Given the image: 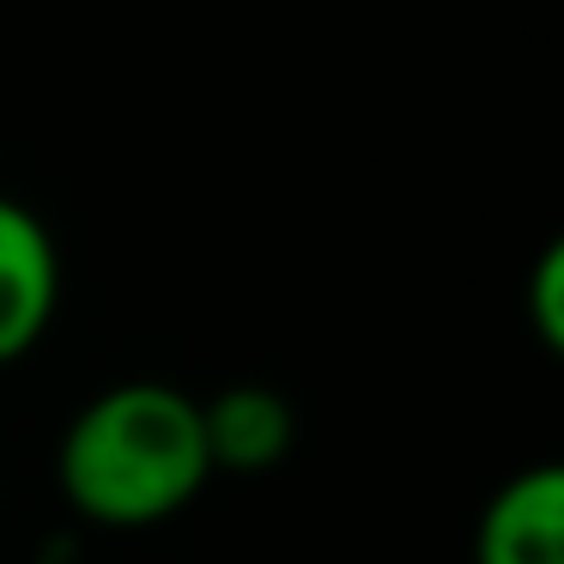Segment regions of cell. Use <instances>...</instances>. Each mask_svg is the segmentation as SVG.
<instances>
[{
  "label": "cell",
  "mask_w": 564,
  "mask_h": 564,
  "mask_svg": "<svg viewBox=\"0 0 564 564\" xmlns=\"http://www.w3.org/2000/svg\"><path fill=\"white\" fill-rule=\"evenodd\" d=\"M528 322H534V340L546 352L564 346V243H546L528 273Z\"/></svg>",
  "instance_id": "5"
},
{
  "label": "cell",
  "mask_w": 564,
  "mask_h": 564,
  "mask_svg": "<svg viewBox=\"0 0 564 564\" xmlns=\"http://www.w3.org/2000/svg\"><path fill=\"white\" fill-rule=\"evenodd\" d=\"M62 310V249L37 207L0 195V370L25 365Z\"/></svg>",
  "instance_id": "2"
},
{
  "label": "cell",
  "mask_w": 564,
  "mask_h": 564,
  "mask_svg": "<svg viewBox=\"0 0 564 564\" xmlns=\"http://www.w3.org/2000/svg\"><path fill=\"white\" fill-rule=\"evenodd\" d=\"M474 564H564V467L534 462L510 474L479 510Z\"/></svg>",
  "instance_id": "3"
},
{
  "label": "cell",
  "mask_w": 564,
  "mask_h": 564,
  "mask_svg": "<svg viewBox=\"0 0 564 564\" xmlns=\"http://www.w3.org/2000/svg\"><path fill=\"white\" fill-rule=\"evenodd\" d=\"M213 455L200 401L176 382L128 377L98 389L55 443V491L86 528L140 534L207 491Z\"/></svg>",
  "instance_id": "1"
},
{
  "label": "cell",
  "mask_w": 564,
  "mask_h": 564,
  "mask_svg": "<svg viewBox=\"0 0 564 564\" xmlns=\"http://www.w3.org/2000/svg\"><path fill=\"white\" fill-rule=\"evenodd\" d=\"M213 474H273L297 443V413L273 382H231L200 401Z\"/></svg>",
  "instance_id": "4"
}]
</instances>
